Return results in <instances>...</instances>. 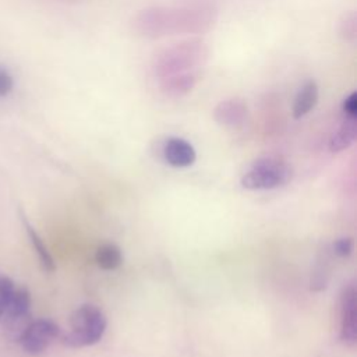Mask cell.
Here are the masks:
<instances>
[{"label":"cell","mask_w":357,"mask_h":357,"mask_svg":"<svg viewBox=\"0 0 357 357\" xmlns=\"http://www.w3.org/2000/svg\"><path fill=\"white\" fill-rule=\"evenodd\" d=\"M14 289H15L14 282L7 276L0 275V319L3 317V312H4L10 298H11Z\"/></svg>","instance_id":"9a60e30c"},{"label":"cell","mask_w":357,"mask_h":357,"mask_svg":"<svg viewBox=\"0 0 357 357\" xmlns=\"http://www.w3.org/2000/svg\"><path fill=\"white\" fill-rule=\"evenodd\" d=\"M198 74L195 73H180L163 77L160 82V91L170 98H180L192 91L197 85Z\"/></svg>","instance_id":"30bf717a"},{"label":"cell","mask_w":357,"mask_h":357,"mask_svg":"<svg viewBox=\"0 0 357 357\" xmlns=\"http://www.w3.org/2000/svg\"><path fill=\"white\" fill-rule=\"evenodd\" d=\"M204 10L149 8L135 18L137 29L145 36H163L167 32L198 31L211 25V17H198Z\"/></svg>","instance_id":"6da1fadb"},{"label":"cell","mask_w":357,"mask_h":357,"mask_svg":"<svg viewBox=\"0 0 357 357\" xmlns=\"http://www.w3.org/2000/svg\"><path fill=\"white\" fill-rule=\"evenodd\" d=\"M319 89L315 81H307L300 91L297 92L294 102H293V116L294 119H301L308 114L315 105L318 103Z\"/></svg>","instance_id":"8fae6325"},{"label":"cell","mask_w":357,"mask_h":357,"mask_svg":"<svg viewBox=\"0 0 357 357\" xmlns=\"http://www.w3.org/2000/svg\"><path fill=\"white\" fill-rule=\"evenodd\" d=\"M248 109L244 100L238 98H231L222 100L216 105L213 110L215 120L225 127H237L244 123L247 119Z\"/></svg>","instance_id":"9c48e42d"},{"label":"cell","mask_w":357,"mask_h":357,"mask_svg":"<svg viewBox=\"0 0 357 357\" xmlns=\"http://www.w3.org/2000/svg\"><path fill=\"white\" fill-rule=\"evenodd\" d=\"M293 177L291 166L275 156L255 160L241 177V185L247 190H272L286 185Z\"/></svg>","instance_id":"277c9868"},{"label":"cell","mask_w":357,"mask_h":357,"mask_svg":"<svg viewBox=\"0 0 357 357\" xmlns=\"http://www.w3.org/2000/svg\"><path fill=\"white\" fill-rule=\"evenodd\" d=\"M21 220L24 223V227H25V231L28 234V238L39 258V262L42 265V268L46 271V272H53L56 269V264L53 261V257L50 255L47 247L45 245L43 240L40 238V236L36 233V230L31 226V223L28 222V219L25 218V215L21 212Z\"/></svg>","instance_id":"4fadbf2b"},{"label":"cell","mask_w":357,"mask_h":357,"mask_svg":"<svg viewBox=\"0 0 357 357\" xmlns=\"http://www.w3.org/2000/svg\"><path fill=\"white\" fill-rule=\"evenodd\" d=\"M356 15L351 13L350 15H347L344 18V21L340 25V33L343 35V38L349 42H353L356 39Z\"/></svg>","instance_id":"e0dca14e"},{"label":"cell","mask_w":357,"mask_h":357,"mask_svg":"<svg viewBox=\"0 0 357 357\" xmlns=\"http://www.w3.org/2000/svg\"><path fill=\"white\" fill-rule=\"evenodd\" d=\"M60 336L59 325L49 318L31 321L18 337L21 349L29 356L42 354Z\"/></svg>","instance_id":"8992f818"},{"label":"cell","mask_w":357,"mask_h":357,"mask_svg":"<svg viewBox=\"0 0 357 357\" xmlns=\"http://www.w3.org/2000/svg\"><path fill=\"white\" fill-rule=\"evenodd\" d=\"M342 110L346 117H357V92H351L344 98L342 103Z\"/></svg>","instance_id":"ac0fdd59"},{"label":"cell","mask_w":357,"mask_h":357,"mask_svg":"<svg viewBox=\"0 0 357 357\" xmlns=\"http://www.w3.org/2000/svg\"><path fill=\"white\" fill-rule=\"evenodd\" d=\"M162 156L173 167H188L197 159L194 146L178 137H170L163 142Z\"/></svg>","instance_id":"ba28073f"},{"label":"cell","mask_w":357,"mask_h":357,"mask_svg":"<svg viewBox=\"0 0 357 357\" xmlns=\"http://www.w3.org/2000/svg\"><path fill=\"white\" fill-rule=\"evenodd\" d=\"M31 321L29 290L26 287H15L0 319L4 326V332L11 340H18Z\"/></svg>","instance_id":"5b68a950"},{"label":"cell","mask_w":357,"mask_h":357,"mask_svg":"<svg viewBox=\"0 0 357 357\" xmlns=\"http://www.w3.org/2000/svg\"><path fill=\"white\" fill-rule=\"evenodd\" d=\"M107 326L105 312L92 304L78 307L70 315V331L61 336L64 346L79 349L98 343Z\"/></svg>","instance_id":"7a4b0ae2"},{"label":"cell","mask_w":357,"mask_h":357,"mask_svg":"<svg viewBox=\"0 0 357 357\" xmlns=\"http://www.w3.org/2000/svg\"><path fill=\"white\" fill-rule=\"evenodd\" d=\"M208 49L201 40H188L165 49L155 56L152 70L159 77L180 74L206 59Z\"/></svg>","instance_id":"3957f363"},{"label":"cell","mask_w":357,"mask_h":357,"mask_svg":"<svg viewBox=\"0 0 357 357\" xmlns=\"http://www.w3.org/2000/svg\"><path fill=\"white\" fill-rule=\"evenodd\" d=\"M357 137V117H344L336 131L329 139V149L332 152H342L347 149Z\"/></svg>","instance_id":"7c38bea8"},{"label":"cell","mask_w":357,"mask_h":357,"mask_svg":"<svg viewBox=\"0 0 357 357\" xmlns=\"http://www.w3.org/2000/svg\"><path fill=\"white\" fill-rule=\"evenodd\" d=\"M14 86V81H13V77L10 75V73L0 67V98L8 95L11 92Z\"/></svg>","instance_id":"d6986e66"},{"label":"cell","mask_w":357,"mask_h":357,"mask_svg":"<svg viewBox=\"0 0 357 357\" xmlns=\"http://www.w3.org/2000/svg\"><path fill=\"white\" fill-rule=\"evenodd\" d=\"M339 305L340 340L351 347L357 342V291L354 284H347L343 287Z\"/></svg>","instance_id":"52a82bcc"},{"label":"cell","mask_w":357,"mask_h":357,"mask_svg":"<svg viewBox=\"0 0 357 357\" xmlns=\"http://www.w3.org/2000/svg\"><path fill=\"white\" fill-rule=\"evenodd\" d=\"M95 261L99 268L105 271H113L123 262V254L119 245L114 243H106L96 250Z\"/></svg>","instance_id":"5bb4252c"},{"label":"cell","mask_w":357,"mask_h":357,"mask_svg":"<svg viewBox=\"0 0 357 357\" xmlns=\"http://www.w3.org/2000/svg\"><path fill=\"white\" fill-rule=\"evenodd\" d=\"M354 247L353 238L351 237H340L337 240H335V243L332 244V251L335 255L340 257V258H346L351 254Z\"/></svg>","instance_id":"2e32d148"}]
</instances>
